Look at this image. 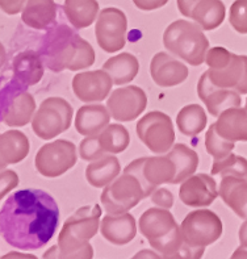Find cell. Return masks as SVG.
Instances as JSON below:
<instances>
[{"label": "cell", "mask_w": 247, "mask_h": 259, "mask_svg": "<svg viewBox=\"0 0 247 259\" xmlns=\"http://www.w3.org/2000/svg\"><path fill=\"white\" fill-rule=\"evenodd\" d=\"M234 148H235V142L221 137L216 131V125L212 124L209 126L205 133V149H207L208 154L213 157L214 161L227 157L230 153H233Z\"/></svg>", "instance_id": "cell-35"}, {"label": "cell", "mask_w": 247, "mask_h": 259, "mask_svg": "<svg viewBox=\"0 0 247 259\" xmlns=\"http://www.w3.org/2000/svg\"><path fill=\"white\" fill-rule=\"evenodd\" d=\"M147 96L138 85H126L116 89L108 98L107 108L113 120L119 122L133 121L145 112Z\"/></svg>", "instance_id": "cell-11"}, {"label": "cell", "mask_w": 247, "mask_h": 259, "mask_svg": "<svg viewBox=\"0 0 247 259\" xmlns=\"http://www.w3.org/2000/svg\"><path fill=\"white\" fill-rule=\"evenodd\" d=\"M29 138L23 132L12 129L0 135V158L4 163H20L29 154Z\"/></svg>", "instance_id": "cell-28"}, {"label": "cell", "mask_w": 247, "mask_h": 259, "mask_svg": "<svg viewBox=\"0 0 247 259\" xmlns=\"http://www.w3.org/2000/svg\"><path fill=\"white\" fill-rule=\"evenodd\" d=\"M121 174V164L117 157L106 154L89 162L86 168V179L92 187L104 188Z\"/></svg>", "instance_id": "cell-27"}, {"label": "cell", "mask_w": 247, "mask_h": 259, "mask_svg": "<svg viewBox=\"0 0 247 259\" xmlns=\"http://www.w3.org/2000/svg\"><path fill=\"white\" fill-rule=\"evenodd\" d=\"M73 92L83 103H99L108 98L113 80L104 69L84 71L73 78Z\"/></svg>", "instance_id": "cell-13"}, {"label": "cell", "mask_w": 247, "mask_h": 259, "mask_svg": "<svg viewBox=\"0 0 247 259\" xmlns=\"http://www.w3.org/2000/svg\"><path fill=\"white\" fill-rule=\"evenodd\" d=\"M103 69L108 72L113 80V84H128L137 76L139 71V62L132 53H120L119 56L107 59Z\"/></svg>", "instance_id": "cell-29"}, {"label": "cell", "mask_w": 247, "mask_h": 259, "mask_svg": "<svg viewBox=\"0 0 247 259\" xmlns=\"http://www.w3.org/2000/svg\"><path fill=\"white\" fill-rule=\"evenodd\" d=\"M43 67L45 63L41 58V54L33 50L19 53L12 66L16 80L27 87L41 82L43 76Z\"/></svg>", "instance_id": "cell-24"}, {"label": "cell", "mask_w": 247, "mask_h": 259, "mask_svg": "<svg viewBox=\"0 0 247 259\" xmlns=\"http://www.w3.org/2000/svg\"><path fill=\"white\" fill-rule=\"evenodd\" d=\"M211 174L213 177L220 178L231 175V177L242 178V179L247 181V159L244 157L230 153L227 157L213 162Z\"/></svg>", "instance_id": "cell-34"}, {"label": "cell", "mask_w": 247, "mask_h": 259, "mask_svg": "<svg viewBox=\"0 0 247 259\" xmlns=\"http://www.w3.org/2000/svg\"><path fill=\"white\" fill-rule=\"evenodd\" d=\"M197 95L205 104L208 112L214 117H218L225 109L239 107L242 103L239 92L213 84L207 71L199 79Z\"/></svg>", "instance_id": "cell-15"}, {"label": "cell", "mask_w": 247, "mask_h": 259, "mask_svg": "<svg viewBox=\"0 0 247 259\" xmlns=\"http://www.w3.org/2000/svg\"><path fill=\"white\" fill-rule=\"evenodd\" d=\"M60 208L46 191L28 188L11 195L0 210V234L19 250L45 246L56 233Z\"/></svg>", "instance_id": "cell-1"}, {"label": "cell", "mask_w": 247, "mask_h": 259, "mask_svg": "<svg viewBox=\"0 0 247 259\" xmlns=\"http://www.w3.org/2000/svg\"><path fill=\"white\" fill-rule=\"evenodd\" d=\"M41 58L53 72L79 71L95 63L92 45L66 24L52 26L43 37Z\"/></svg>", "instance_id": "cell-2"}, {"label": "cell", "mask_w": 247, "mask_h": 259, "mask_svg": "<svg viewBox=\"0 0 247 259\" xmlns=\"http://www.w3.org/2000/svg\"><path fill=\"white\" fill-rule=\"evenodd\" d=\"M179 12L192 19L203 30L217 29L224 23L226 8L221 0H176Z\"/></svg>", "instance_id": "cell-12"}, {"label": "cell", "mask_w": 247, "mask_h": 259, "mask_svg": "<svg viewBox=\"0 0 247 259\" xmlns=\"http://www.w3.org/2000/svg\"><path fill=\"white\" fill-rule=\"evenodd\" d=\"M102 212L99 204L86 205L74 212L63 224L57 245L45 251L42 258H93V249L89 241L100 229Z\"/></svg>", "instance_id": "cell-3"}, {"label": "cell", "mask_w": 247, "mask_h": 259, "mask_svg": "<svg viewBox=\"0 0 247 259\" xmlns=\"http://www.w3.org/2000/svg\"><path fill=\"white\" fill-rule=\"evenodd\" d=\"M152 201L159 208L171 209L174 205V195L167 188H155L152 194Z\"/></svg>", "instance_id": "cell-39"}, {"label": "cell", "mask_w": 247, "mask_h": 259, "mask_svg": "<svg viewBox=\"0 0 247 259\" xmlns=\"http://www.w3.org/2000/svg\"><path fill=\"white\" fill-rule=\"evenodd\" d=\"M214 125L218 135L225 140L247 142V109L239 107L225 109Z\"/></svg>", "instance_id": "cell-23"}, {"label": "cell", "mask_w": 247, "mask_h": 259, "mask_svg": "<svg viewBox=\"0 0 247 259\" xmlns=\"http://www.w3.org/2000/svg\"><path fill=\"white\" fill-rule=\"evenodd\" d=\"M58 4L54 0H25L21 21L32 29L45 30L56 23Z\"/></svg>", "instance_id": "cell-20"}, {"label": "cell", "mask_w": 247, "mask_h": 259, "mask_svg": "<svg viewBox=\"0 0 247 259\" xmlns=\"http://www.w3.org/2000/svg\"><path fill=\"white\" fill-rule=\"evenodd\" d=\"M19 175L14 170H0V200L19 186Z\"/></svg>", "instance_id": "cell-38"}, {"label": "cell", "mask_w": 247, "mask_h": 259, "mask_svg": "<svg viewBox=\"0 0 247 259\" xmlns=\"http://www.w3.org/2000/svg\"><path fill=\"white\" fill-rule=\"evenodd\" d=\"M138 227L141 234L152 246L153 243L171 234L179 225L170 210L157 207L150 208L141 214Z\"/></svg>", "instance_id": "cell-18"}, {"label": "cell", "mask_w": 247, "mask_h": 259, "mask_svg": "<svg viewBox=\"0 0 247 259\" xmlns=\"http://www.w3.org/2000/svg\"><path fill=\"white\" fill-rule=\"evenodd\" d=\"M74 117L73 107L66 99L53 96L45 99L32 118V129L41 140L49 141L69 131Z\"/></svg>", "instance_id": "cell-5"}, {"label": "cell", "mask_w": 247, "mask_h": 259, "mask_svg": "<svg viewBox=\"0 0 247 259\" xmlns=\"http://www.w3.org/2000/svg\"><path fill=\"white\" fill-rule=\"evenodd\" d=\"M183 241L192 246H209L224 233L220 217L209 209H197L185 216L180 225Z\"/></svg>", "instance_id": "cell-8"}, {"label": "cell", "mask_w": 247, "mask_h": 259, "mask_svg": "<svg viewBox=\"0 0 247 259\" xmlns=\"http://www.w3.org/2000/svg\"><path fill=\"white\" fill-rule=\"evenodd\" d=\"M128 19L119 8L108 7L97 15L95 36L97 45L107 53H117L126 44Z\"/></svg>", "instance_id": "cell-10"}, {"label": "cell", "mask_w": 247, "mask_h": 259, "mask_svg": "<svg viewBox=\"0 0 247 259\" xmlns=\"http://www.w3.org/2000/svg\"><path fill=\"white\" fill-rule=\"evenodd\" d=\"M142 175L153 188H158L161 184H172L176 175V166L171 158L165 155L145 157L142 166Z\"/></svg>", "instance_id": "cell-25"}, {"label": "cell", "mask_w": 247, "mask_h": 259, "mask_svg": "<svg viewBox=\"0 0 247 259\" xmlns=\"http://www.w3.org/2000/svg\"><path fill=\"white\" fill-rule=\"evenodd\" d=\"M218 195L227 207L242 220H247V181L242 178H221Z\"/></svg>", "instance_id": "cell-22"}, {"label": "cell", "mask_w": 247, "mask_h": 259, "mask_svg": "<svg viewBox=\"0 0 247 259\" xmlns=\"http://www.w3.org/2000/svg\"><path fill=\"white\" fill-rule=\"evenodd\" d=\"M25 0H0V10L7 15H17L23 11Z\"/></svg>", "instance_id": "cell-41"}, {"label": "cell", "mask_w": 247, "mask_h": 259, "mask_svg": "<svg viewBox=\"0 0 247 259\" xmlns=\"http://www.w3.org/2000/svg\"><path fill=\"white\" fill-rule=\"evenodd\" d=\"M143 199H146V192L142 182L137 175L126 171L106 186L100 196L103 207L109 214L129 212Z\"/></svg>", "instance_id": "cell-6"}, {"label": "cell", "mask_w": 247, "mask_h": 259, "mask_svg": "<svg viewBox=\"0 0 247 259\" xmlns=\"http://www.w3.org/2000/svg\"><path fill=\"white\" fill-rule=\"evenodd\" d=\"M205 247L204 246H192V245H188V243L183 242L180 249L171 256L172 259L175 258H193L199 259L204 255Z\"/></svg>", "instance_id": "cell-40"}, {"label": "cell", "mask_w": 247, "mask_h": 259, "mask_svg": "<svg viewBox=\"0 0 247 259\" xmlns=\"http://www.w3.org/2000/svg\"><path fill=\"white\" fill-rule=\"evenodd\" d=\"M63 12L75 29H84L92 25L99 15L97 0H65Z\"/></svg>", "instance_id": "cell-30"}, {"label": "cell", "mask_w": 247, "mask_h": 259, "mask_svg": "<svg viewBox=\"0 0 247 259\" xmlns=\"http://www.w3.org/2000/svg\"><path fill=\"white\" fill-rule=\"evenodd\" d=\"M78 161L76 146L67 140L45 144L37 151L34 166L45 178H58L73 168Z\"/></svg>", "instance_id": "cell-9"}, {"label": "cell", "mask_w": 247, "mask_h": 259, "mask_svg": "<svg viewBox=\"0 0 247 259\" xmlns=\"http://www.w3.org/2000/svg\"><path fill=\"white\" fill-rule=\"evenodd\" d=\"M111 113L103 104H86L80 107L75 116V129L84 137L100 135L109 125Z\"/></svg>", "instance_id": "cell-21"}, {"label": "cell", "mask_w": 247, "mask_h": 259, "mask_svg": "<svg viewBox=\"0 0 247 259\" xmlns=\"http://www.w3.org/2000/svg\"><path fill=\"white\" fill-rule=\"evenodd\" d=\"M100 144L108 154H120L128 149L130 135L128 129L121 124H109L99 135Z\"/></svg>", "instance_id": "cell-33"}, {"label": "cell", "mask_w": 247, "mask_h": 259, "mask_svg": "<svg viewBox=\"0 0 247 259\" xmlns=\"http://www.w3.org/2000/svg\"><path fill=\"white\" fill-rule=\"evenodd\" d=\"M208 75L212 83L218 87L233 89L240 95L247 94V57L234 54L222 67L208 69Z\"/></svg>", "instance_id": "cell-17"}, {"label": "cell", "mask_w": 247, "mask_h": 259, "mask_svg": "<svg viewBox=\"0 0 247 259\" xmlns=\"http://www.w3.org/2000/svg\"><path fill=\"white\" fill-rule=\"evenodd\" d=\"M150 75L159 87H175L187 80L188 67L171 54L161 52L153 57Z\"/></svg>", "instance_id": "cell-16"}, {"label": "cell", "mask_w": 247, "mask_h": 259, "mask_svg": "<svg viewBox=\"0 0 247 259\" xmlns=\"http://www.w3.org/2000/svg\"><path fill=\"white\" fill-rule=\"evenodd\" d=\"M36 100L29 92H20L11 100L3 113V122L11 128H20L32 122L36 113Z\"/></svg>", "instance_id": "cell-26"}, {"label": "cell", "mask_w": 247, "mask_h": 259, "mask_svg": "<svg viewBox=\"0 0 247 259\" xmlns=\"http://www.w3.org/2000/svg\"><path fill=\"white\" fill-rule=\"evenodd\" d=\"M229 21L239 34H247V0H235L229 11Z\"/></svg>", "instance_id": "cell-36"}, {"label": "cell", "mask_w": 247, "mask_h": 259, "mask_svg": "<svg viewBox=\"0 0 247 259\" xmlns=\"http://www.w3.org/2000/svg\"><path fill=\"white\" fill-rule=\"evenodd\" d=\"M238 236H239L240 246L247 247V220H244V223L240 225L239 232H238Z\"/></svg>", "instance_id": "cell-44"}, {"label": "cell", "mask_w": 247, "mask_h": 259, "mask_svg": "<svg viewBox=\"0 0 247 259\" xmlns=\"http://www.w3.org/2000/svg\"><path fill=\"white\" fill-rule=\"evenodd\" d=\"M79 154L80 158L87 162L96 161V159L104 157L107 153L102 148L99 135L89 136V137H86L84 140H82V142L79 145Z\"/></svg>", "instance_id": "cell-37"}, {"label": "cell", "mask_w": 247, "mask_h": 259, "mask_svg": "<svg viewBox=\"0 0 247 259\" xmlns=\"http://www.w3.org/2000/svg\"><path fill=\"white\" fill-rule=\"evenodd\" d=\"M208 117L203 107L199 104H188L179 111L176 125L181 135L194 137L207 128Z\"/></svg>", "instance_id": "cell-32"}, {"label": "cell", "mask_w": 247, "mask_h": 259, "mask_svg": "<svg viewBox=\"0 0 247 259\" xmlns=\"http://www.w3.org/2000/svg\"><path fill=\"white\" fill-rule=\"evenodd\" d=\"M174 161L176 166V175L172 184H179L184 182L196 172L199 166V155L193 149L188 148L184 144H175L166 153Z\"/></svg>", "instance_id": "cell-31"}, {"label": "cell", "mask_w": 247, "mask_h": 259, "mask_svg": "<svg viewBox=\"0 0 247 259\" xmlns=\"http://www.w3.org/2000/svg\"><path fill=\"white\" fill-rule=\"evenodd\" d=\"M6 59H7V52H6V48H4L3 44L0 42V69L6 63Z\"/></svg>", "instance_id": "cell-47"}, {"label": "cell", "mask_w": 247, "mask_h": 259, "mask_svg": "<svg viewBox=\"0 0 247 259\" xmlns=\"http://www.w3.org/2000/svg\"><path fill=\"white\" fill-rule=\"evenodd\" d=\"M233 259H239V258H247V247L246 246H239L233 254H231Z\"/></svg>", "instance_id": "cell-45"}, {"label": "cell", "mask_w": 247, "mask_h": 259, "mask_svg": "<svg viewBox=\"0 0 247 259\" xmlns=\"http://www.w3.org/2000/svg\"><path fill=\"white\" fill-rule=\"evenodd\" d=\"M100 233L103 238L116 246H124L132 242L137 236V223L129 212L119 214H107L100 221Z\"/></svg>", "instance_id": "cell-19"}, {"label": "cell", "mask_w": 247, "mask_h": 259, "mask_svg": "<svg viewBox=\"0 0 247 259\" xmlns=\"http://www.w3.org/2000/svg\"><path fill=\"white\" fill-rule=\"evenodd\" d=\"M180 184L179 197L187 207H209L220 196L217 183L208 174H193Z\"/></svg>", "instance_id": "cell-14"}, {"label": "cell", "mask_w": 247, "mask_h": 259, "mask_svg": "<svg viewBox=\"0 0 247 259\" xmlns=\"http://www.w3.org/2000/svg\"><path fill=\"white\" fill-rule=\"evenodd\" d=\"M163 45L168 52L191 66L205 62L209 41L201 26L187 20H176L166 28Z\"/></svg>", "instance_id": "cell-4"}, {"label": "cell", "mask_w": 247, "mask_h": 259, "mask_svg": "<svg viewBox=\"0 0 247 259\" xmlns=\"http://www.w3.org/2000/svg\"><path fill=\"white\" fill-rule=\"evenodd\" d=\"M2 258L4 259H8V258H30L33 259L36 258L34 255H32V254H24V253H15V251H12V253H8L6 254L4 256H2Z\"/></svg>", "instance_id": "cell-46"}, {"label": "cell", "mask_w": 247, "mask_h": 259, "mask_svg": "<svg viewBox=\"0 0 247 259\" xmlns=\"http://www.w3.org/2000/svg\"><path fill=\"white\" fill-rule=\"evenodd\" d=\"M133 258L138 259V258H162L161 254L158 253V251H152V250H142V251H139V253L135 254Z\"/></svg>", "instance_id": "cell-43"}, {"label": "cell", "mask_w": 247, "mask_h": 259, "mask_svg": "<svg viewBox=\"0 0 247 259\" xmlns=\"http://www.w3.org/2000/svg\"><path fill=\"white\" fill-rule=\"evenodd\" d=\"M137 137L154 154H166L174 146L175 131L171 117L165 112L152 111L135 126Z\"/></svg>", "instance_id": "cell-7"}, {"label": "cell", "mask_w": 247, "mask_h": 259, "mask_svg": "<svg viewBox=\"0 0 247 259\" xmlns=\"http://www.w3.org/2000/svg\"><path fill=\"white\" fill-rule=\"evenodd\" d=\"M246 109H247V99H246Z\"/></svg>", "instance_id": "cell-48"}, {"label": "cell", "mask_w": 247, "mask_h": 259, "mask_svg": "<svg viewBox=\"0 0 247 259\" xmlns=\"http://www.w3.org/2000/svg\"><path fill=\"white\" fill-rule=\"evenodd\" d=\"M133 3L141 11H155L165 7L168 0H133Z\"/></svg>", "instance_id": "cell-42"}]
</instances>
